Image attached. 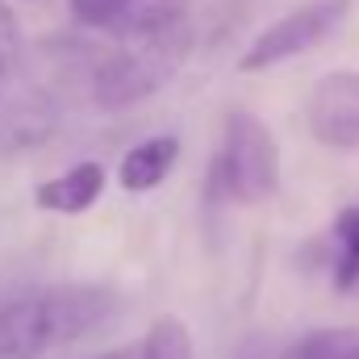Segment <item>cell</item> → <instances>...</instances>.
<instances>
[{
    "mask_svg": "<svg viewBox=\"0 0 359 359\" xmlns=\"http://www.w3.org/2000/svg\"><path fill=\"white\" fill-rule=\"evenodd\" d=\"M117 313V292L100 284L25 288L0 305V351L42 359L76 339H88Z\"/></svg>",
    "mask_w": 359,
    "mask_h": 359,
    "instance_id": "6da1fadb",
    "label": "cell"
},
{
    "mask_svg": "<svg viewBox=\"0 0 359 359\" xmlns=\"http://www.w3.org/2000/svg\"><path fill=\"white\" fill-rule=\"evenodd\" d=\"M188 50H192V25L172 29V34H155V38L117 42L92 67V80H88L92 104H100V109H130V104L155 96L172 80V72L188 59Z\"/></svg>",
    "mask_w": 359,
    "mask_h": 359,
    "instance_id": "7a4b0ae2",
    "label": "cell"
},
{
    "mask_svg": "<svg viewBox=\"0 0 359 359\" xmlns=\"http://www.w3.org/2000/svg\"><path fill=\"white\" fill-rule=\"evenodd\" d=\"M280 184V155L271 130L247 109H230L222 126V147L209 159V188L222 201L259 205Z\"/></svg>",
    "mask_w": 359,
    "mask_h": 359,
    "instance_id": "3957f363",
    "label": "cell"
},
{
    "mask_svg": "<svg viewBox=\"0 0 359 359\" xmlns=\"http://www.w3.org/2000/svg\"><path fill=\"white\" fill-rule=\"evenodd\" d=\"M343 17H347V0H309L292 13H284L264 34L251 38V46L238 59V72H268L276 63H288V59L313 50Z\"/></svg>",
    "mask_w": 359,
    "mask_h": 359,
    "instance_id": "277c9868",
    "label": "cell"
},
{
    "mask_svg": "<svg viewBox=\"0 0 359 359\" xmlns=\"http://www.w3.org/2000/svg\"><path fill=\"white\" fill-rule=\"evenodd\" d=\"M309 130L330 151H359V72H330L313 88Z\"/></svg>",
    "mask_w": 359,
    "mask_h": 359,
    "instance_id": "5b68a950",
    "label": "cell"
},
{
    "mask_svg": "<svg viewBox=\"0 0 359 359\" xmlns=\"http://www.w3.org/2000/svg\"><path fill=\"white\" fill-rule=\"evenodd\" d=\"M100 192H104V168L100 163H76V168L59 172L55 180H46L34 192V201L46 213L76 217V213H84V209H92L100 201Z\"/></svg>",
    "mask_w": 359,
    "mask_h": 359,
    "instance_id": "8992f818",
    "label": "cell"
},
{
    "mask_svg": "<svg viewBox=\"0 0 359 359\" xmlns=\"http://www.w3.org/2000/svg\"><path fill=\"white\" fill-rule=\"evenodd\" d=\"M176 159H180V138L155 134V138H147V142L126 151V159L117 168V180H121L126 192H151V188H159L163 180L172 176Z\"/></svg>",
    "mask_w": 359,
    "mask_h": 359,
    "instance_id": "52a82bcc",
    "label": "cell"
},
{
    "mask_svg": "<svg viewBox=\"0 0 359 359\" xmlns=\"http://www.w3.org/2000/svg\"><path fill=\"white\" fill-rule=\"evenodd\" d=\"M280 359H359V326H322L292 339Z\"/></svg>",
    "mask_w": 359,
    "mask_h": 359,
    "instance_id": "ba28073f",
    "label": "cell"
},
{
    "mask_svg": "<svg viewBox=\"0 0 359 359\" xmlns=\"http://www.w3.org/2000/svg\"><path fill=\"white\" fill-rule=\"evenodd\" d=\"M138 359H196L192 330L180 318H172V313L155 318L147 339H142V347H138Z\"/></svg>",
    "mask_w": 359,
    "mask_h": 359,
    "instance_id": "9c48e42d",
    "label": "cell"
},
{
    "mask_svg": "<svg viewBox=\"0 0 359 359\" xmlns=\"http://www.w3.org/2000/svg\"><path fill=\"white\" fill-rule=\"evenodd\" d=\"M330 255H334V284L339 288H351L359 280V205L339 213Z\"/></svg>",
    "mask_w": 359,
    "mask_h": 359,
    "instance_id": "30bf717a",
    "label": "cell"
},
{
    "mask_svg": "<svg viewBox=\"0 0 359 359\" xmlns=\"http://www.w3.org/2000/svg\"><path fill=\"white\" fill-rule=\"evenodd\" d=\"M134 0H72V17L88 29H117L130 17Z\"/></svg>",
    "mask_w": 359,
    "mask_h": 359,
    "instance_id": "8fae6325",
    "label": "cell"
},
{
    "mask_svg": "<svg viewBox=\"0 0 359 359\" xmlns=\"http://www.w3.org/2000/svg\"><path fill=\"white\" fill-rule=\"evenodd\" d=\"M17 42H21V29H17V17H13V8L0 0V76L13 67V59H17Z\"/></svg>",
    "mask_w": 359,
    "mask_h": 359,
    "instance_id": "7c38bea8",
    "label": "cell"
},
{
    "mask_svg": "<svg viewBox=\"0 0 359 359\" xmlns=\"http://www.w3.org/2000/svg\"><path fill=\"white\" fill-rule=\"evenodd\" d=\"M100 359H138V351L134 347H117V351H109V355H100Z\"/></svg>",
    "mask_w": 359,
    "mask_h": 359,
    "instance_id": "4fadbf2b",
    "label": "cell"
},
{
    "mask_svg": "<svg viewBox=\"0 0 359 359\" xmlns=\"http://www.w3.org/2000/svg\"><path fill=\"white\" fill-rule=\"evenodd\" d=\"M0 359H21V355H13V351H0Z\"/></svg>",
    "mask_w": 359,
    "mask_h": 359,
    "instance_id": "5bb4252c",
    "label": "cell"
}]
</instances>
